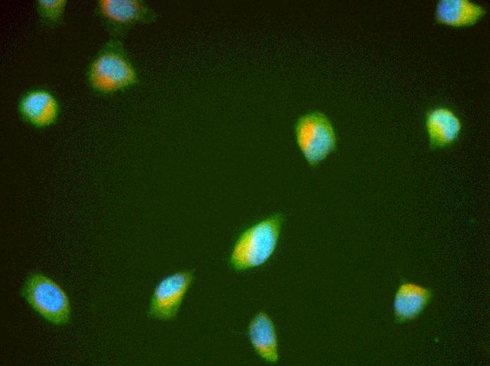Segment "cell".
<instances>
[{
    "mask_svg": "<svg viewBox=\"0 0 490 366\" xmlns=\"http://www.w3.org/2000/svg\"><path fill=\"white\" fill-rule=\"evenodd\" d=\"M20 117L30 125L46 128L54 125L60 113V105L50 92L38 89L24 94L18 105Z\"/></svg>",
    "mask_w": 490,
    "mask_h": 366,
    "instance_id": "8",
    "label": "cell"
},
{
    "mask_svg": "<svg viewBox=\"0 0 490 366\" xmlns=\"http://www.w3.org/2000/svg\"><path fill=\"white\" fill-rule=\"evenodd\" d=\"M248 336L255 352L260 358L270 363L278 362L277 334L268 313L260 311L256 314L249 324Z\"/></svg>",
    "mask_w": 490,
    "mask_h": 366,
    "instance_id": "10",
    "label": "cell"
},
{
    "mask_svg": "<svg viewBox=\"0 0 490 366\" xmlns=\"http://www.w3.org/2000/svg\"><path fill=\"white\" fill-rule=\"evenodd\" d=\"M94 13L110 37L122 40L137 25L154 23L160 18L143 0H99Z\"/></svg>",
    "mask_w": 490,
    "mask_h": 366,
    "instance_id": "5",
    "label": "cell"
},
{
    "mask_svg": "<svg viewBox=\"0 0 490 366\" xmlns=\"http://www.w3.org/2000/svg\"><path fill=\"white\" fill-rule=\"evenodd\" d=\"M481 6L467 0H441L435 11L438 23L453 27H465L476 23L484 14Z\"/></svg>",
    "mask_w": 490,
    "mask_h": 366,
    "instance_id": "11",
    "label": "cell"
},
{
    "mask_svg": "<svg viewBox=\"0 0 490 366\" xmlns=\"http://www.w3.org/2000/svg\"><path fill=\"white\" fill-rule=\"evenodd\" d=\"M20 294L44 320L56 326L67 324L71 305L65 290L46 274L32 272L25 278Z\"/></svg>",
    "mask_w": 490,
    "mask_h": 366,
    "instance_id": "3",
    "label": "cell"
},
{
    "mask_svg": "<svg viewBox=\"0 0 490 366\" xmlns=\"http://www.w3.org/2000/svg\"><path fill=\"white\" fill-rule=\"evenodd\" d=\"M284 220L282 213H275L243 229L232 246L230 266L241 272L268 262L277 246Z\"/></svg>",
    "mask_w": 490,
    "mask_h": 366,
    "instance_id": "2",
    "label": "cell"
},
{
    "mask_svg": "<svg viewBox=\"0 0 490 366\" xmlns=\"http://www.w3.org/2000/svg\"><path fill=\"white\" fill-rule=\"evenodd\" d=\"M66 6V0L36 1V9L41 26L48 30L59 27L63 23Z\"/></svg>",
    "mask_w": 490,
    "mask_h": 366,
    "instance_id": "12",
    "label": "cell"
},
{
    "mask_svg": "<svg viewBox=\"0 0 490 366\" xmlns=\"http://www.w3.org/2000/svg\"><path fill=\"white\" fill-rule=\"evenodd\" d=\"M425 127L431 148L439 149L448 146L456 141L460 133L462 123L451 109L438 107L427 113Z\"/></svg>",
    "mask_w": 490,
    "mask_h": 366,
    "instance_id": "9",
    "label": "cell"
},
{
    "mask_svg": "<svg viewBox=\"0 0 490 366\" xmlns=\"http://www.w3.org/2000/svg\"><path fill=\"white\" fill-rule=\"evenodd\" d=\"M194 277L193 270H184L175 272L160 280L150 298L147 316L160 321L174 320L193 282Z\"/></svg>",
    "mask_w": 490,
    "mask_h": 366,
    "instance_id": "6",
    "label": "cell"
},
{
    "mask_svg": "<svg viewBox=\"0 0 490 366\" xmlns=\"http://www.w3.org/2000/svg\"><path fill=\"white\" fill-rule=\"evenodd\" d=\"M87 80L90 88L101 95L123 92L141 82L122 40L111 37L90 63Z\"/></svg>",
    "mask_w": 490,
    "mask_h": 366,
    "instance_id": "1",
    "label": "cell"
},
{
    "mask_svg": "<svg viewBox=\"0 0 490 366\" xmlns=\"http://www.w3.org/2000/svg\"><path fill=\"white\" fill-rule=\"evenodd\" d=\"M296 144L308 164L315 168L337 146V137L329 118L320 111H308L294 125Z\"/></svg>",
    "mask_w": 490,
    "mask_h": 366,
    "instance_id": "4",
    "label": "cell"
},
{
    "mask_svg": "<svg viewBox=\"0 0 490 366\" xmlns=\"http://www.w3.org/2000/svg\"><path fill=\"white\" fill-rule=\"evenodd\" d=\"M434 291L429 286L401 278L393 299V316L396 324L418 319L432 303Z\"/></svg>",
    "mask_w": 490,
    "mask_h": 366,
    "instance_id": "7",
    "label": "cell"
}]
</instances>
